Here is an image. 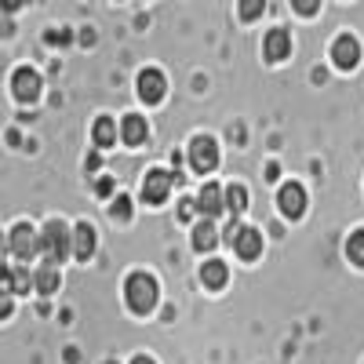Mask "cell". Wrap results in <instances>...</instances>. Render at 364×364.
Masks as SVG:
<instances>
[{
	"label": "cell",
	"mask_w": 364,
	"mask_h": 364,
	"mask_svg": "<svg viewBox=\"0 0 364 364\" xmlns=\"http://www.w3.org/2000/svg\"><path fill=\"white\" fill-rule=\"evenodd\" d=\"M124 299H128L132 314H149V310L157 306V281L149 277V273H142V269L128 273V281H124Z\"/></svg>",
	"instance_id": "obj_1"
},
{
	"label": "cell",
	"mask_w": 364,
	"mask_h": 364,
	"mask_svg": "<svg viewBox=\"0 0 364 364\" xmlns=\"http://www.w3.org/2000/svg\"><path fill=\"white\" fill-rule=\"evenodd\" d=\"M41 255L48 262H63L66 255H73V233L66 230V223H48L41 230Z\"/></svg>",
	"instance_id": "obj_2"
},
{
	"label": "cell",
	"mask_w": 364,
	"mask_h": 364,
	"mask_svg": "<svg viewBox=\"0 0 364 364\" xmlns=\"http://www.w3.org/2000/svg\"><path fill=\"white\" fill-rule=\"evenodd\" d=\"M226 240H230L233 252H237L240 259H245V262H255V259L262 255V233H259V230H252V226H233V223H230Z\"/></svg>",
	"instance_id": "obj_3"
},
{
	"label": "cell",
	"mask_w": 364,
	"mask_h": 364,
	"mask_svg": "<svg viewBox=\"0 0 364 364\" xmlns=\"http://www.w3.org/2000/svg\"><path fill=\"white\" fill-rule=\"evenodd\" d=\"M8 245H11V255H15V259H22V262L41 255V237L33 233V226H29V223H18V226L11 230Z\"/></svg>",
	"instance_id": "obj_4"
},
{
	"label": "cell",
	"mask_w": 364,
	"mask_h": 364,
	"mask_svg": "<svg viewBox=\"0 0 364 364\" xmlns=\"http://www.w3.org/2000/svg\"><path fill=\"white\" fill-rule=\"evenodd\" d=\"M190 164L204 175V171H215L219 168V146H215V139L211 135H197L193 142H190Z\"/></svg>",
	"instance_id": "obj_5"
},
{
	"label": "cell",
	"mask_w": 364,
	"mask_h": 364,
	"mask_svg": "<svg viewBox=\"0 0 364 364\" xmlns=\"http://www.w3.org/2000/svg\"><path fill=\"white\" fill-rule=\"evenodd\" d=\"M164 95H168L164 73H161V70H142V73H139V99L154 106V102H161Z\"/></svg>",
	"instance_id": "obj_6"
},
{
	"label": "cell",
	"mask_w": 364,
	"mask_h": 364,
	"mask_svg": "<svg viewBox=\"0 0 364 364\" xmlns=\"http://www.w3.org/2000/svg\"><path fill=\"white\" fill-rule=\"evenodd\" d=\"M171 193V175L168 171H149L142 178V200L146 204H164Z\"/></svg>",
	"instance_id": "obj_7"
},
{
	"label": "cell",
	"mask_w": 364,
	"mask_h": 364,
	"mask_svg": "<svg viewBox=\"0 0 364 364\" xmlns=\"http://www.w3.org/2000/svg\"><path fill=\"white\" fill-rule=\"evenodd\" d=\"M11 87H15V99H18V102H33V99L41 95V73L29 70V66H22V70H15Z\"/></svg>",
	"instance_id": "obj_8"
},
{
	"label": "cell",
	"mask_w": 364,
	"mask_h": 364,
	"mask_svg": "<svg viewBox=\"0 0 364 364\" xmlns=\"http://www.w3.org/2000/svg\"><path fill=\"white\" fill-rule=\"evenodd\" d=\"M277 204H281V211L288 219H299L302 211H306V190H302L299 182H284L281 193H277Z\"/></svg>",
	"instance_id": "obj_9"
},
{
	"label": "cell",
	"mask_w": 364,
	"mask_h": 364,
	"mask_svg": "<svg viewBox=\"0 0 364 364\" xmlns=\"http://www.w3.org/2000/svg\"><path fill=\"white\" fill-rule=\"evenodd\" d=\"M223 208H226V190L215 186V182H208V186L197 193V211H200L204 219H215Z\"/></svg>",
	"instance_id": "obj_10"
},
{
	"label": "cell",
	"mask_w": 364,
	"mask_h": 364,
	"mask_svg": "<svg viewBox=\"0 0 364 364\" xmlns=\"http://www.w3.org/2000/svg\"><path fill=\"white\" fill-rule=\"evenodd\" d=\"M331 58H336L339 70H353L360 63V44L350 33H343V37H336V44H331Z\"/></svg>",
	"instance_id": "obj_11"
},
{
	"label": "cell",
	"mask_w": 364,
	"mask_h": 364,
	"mask_svg": "<svg viewBox=\"0 0 364 364\" xmlns=\"http://www.w3.org/2000/svg\"><path fill=\"white\" fill-rule=\"evenodd\" d=\"M262 51H266L269 63H281V58L291 55V37L284 33V29H269L266 41H262Z\"/></svg>",
	"instance_id": "obj_12"
},
{
	"label": "cell",
	"mask_w": 364,
	"mask_h": 364,
	"mask_svg": "<svg viewBox=\"0 0 364 364\" xmlns=\"http://www.w3.org/2000/svg\"><path fill=\"white\" fill-rule=\"evenodd\" d=\"M73 255H77L80 262H87L91 255H95V230H91L87 223H80V226L73 230Z\"/></svg>",
	"instance_id": "obj_13"
},
{
	"label": "cell",
	"mask_w": 364,
	"mask_h": 364,
	"mask_svg": "<svg viewBox=\"0 0 364 364\" xmlns=\"http://www.w3.org/2000/svg\"><path fill=\"white\" fill-rule=\"evenodd\" d=\"M200 281H204V288H211V291L226 288V281H230V269H226V262H219V259L204 262V266H200Z\"/></svg>",
	"instance_id": "obj_14"
},
{
	"label": "cell",
	"mask_w": 364,
	"mask_h": 364,
	"mask_svg": "<svg viewBox=\"0 0 364 364\" xmlns=\"http://www.w3.org/2000/svg\"><path fill=\"white\" fill-rule=\"evenodd\" d=\"M146 135H149V128H146V120H142L139 113L124 117V124H120V139H124L128 146H142Z\"/></svg>",
	"instance_id": "obj_15"
},
{
	"label": "cell",
	"mask_w": 364,
	"mask_h": 364,
	"mask_svg": "<svg viewBox=\"0 0 364 364\" xmlns=\"http://www.w3.org/2000/svg\"><path fill=\"white\" fill-rule=\"evenodd\" d=\"M215 240H219V233H215V223H211V219H200L193 226V248L197 252H211V248H215Z\"/></svg>",
	"instance_id": "obj_16"
},
{
	"label": "cell",
	"mask_w": 364,
	"mask_h": 364,
	"mask_svg": "<svg viewBox=\"0 0 364 364\" xmlns=\"http://www.w3.org/2000/svg\"><path fill=\"white\" fill-rule=\"evenodd\" d=\"M33 281H37L33 288H37L41 295H55V291H58V284H63V277H58V266H55V262H48Z\"/></svg>",
	"instance_id": "obj_17"
},
{
	"label": "cell",
	"mask_w": 364,
	"mask_h": 364,
	"mask_svg": "<svg viewBox=\"0 0 364 364\" xmlns=\"http://www.w3.org/2000/svg\"><path fill=\"white\" fill-rule=\"evenodd\" d=\"M91 139H95L99 149L113 146V142H117V124H113L109 117H99V120H95V132H91Z\"/></svg>",
	"instance_id": "obj_18"
},
{
	"label": "cell",
	"mask_w": 364,
	"mask_h": 364,
	"mask_svg": "<svg viewBox=\"0 0 364 364\" xmlns=\"http://www.w3.org/2000/svg\"><path fill=\"white\" fill-rule=\"evenodd\" d=\"M226 208H230V215H245V208H248V190L240 186V182L226 190Z\"/></svg>",
	"instance_id": "obj_19"
},
{
	"label": "cell",
	"mask_w": 364,
	"mask_h": 364,
	"mask_svg": "<svg viewBox=\"0 0 364 364\" xmlns=\"http://www.w3.org/2000/svg\"><path fill=\"white\" fill-rule=\"evenodd\" d=\"M346 255H350V262L364 266V230L350 233V240H346Z\"/></svg>",
	"instance_id": "obj_20"
},
{
	"label": "cell",
	"mask_w": 364,
	"mask_h": 364,
	"mask_svg": "<svg viewBox=\"0 0 364 364\" xmlns=\"http://www.w3.org/2000/svg\"><path fill=\"white\" fill-rule=\"evenodd\" d=\"M109 215H113L117 223H128V219H132V200H128L124 193H117V200L109 204Z\"/></svg>",
	"instance_id": "obj_21"
},
{
	"label": "cell",
	"mask_w": 364,
	"mask_h": 364,
	"mask_svg": "<svg viewBox=\"0 0 364 364\" xmlns=\"http://www.w3.org/2000/svg\"><path fill=\"white\" fill-rule=\"evenodd\" d=\"M262 11H266V0H240V18L245 22H255Z\"/></svg>",
	"instance_id": "obj_22"
},
{
	"label": "cell",
	"mask_w": 364,
	"mask_h": 364,
	"mask_svg": "<svg viewBox=\"0 0 364 364\" xmlns=\"http://www.w3.org/2000/svg\"><path fill=\"white\" fill-rule=\"evenodd\" d=\"M291 8L299 15H317L321 11V0H291Z\"/></svg>",
	"instance_id": "obj_23"
},
{
	"label": "cell",
	"mask_w": 364,
	"mask_h": 364,
	"mask_svg": "<svg viewBox=\"0 0 364 364\" xmlns=\"http://www.w3.org/2000/svg\"><path fill=\"white\" fill-rule=\"evenodd\" d=\"M193 211H197V200H182V204H178V219H186V223H190V219H193Z\"/></svg>",
	"instance_id": "obj_24"
},
{
	"label": "cell",
	"mask_w": 364,
	"mask_h": 364,
	"mask_svg": "<svg viewBox=\"0 0 364 364\" xmlns=\"http://www.w3.org/2000/svg\"><path fill=\"white\" fill-rule=\"evenodd\" d=\"M95 193H99V197H109V193H113V182H109V178H99V182H95Z\"/></svg>",
	"instance_id": "obj_25"
},
{
	"label": "cell",
	"mask_w": 364,
	"mask_h": 364,
	"mask_svg": "<svg viewBox=\"0 0 364 364\" xmlns=\"http://www.w3.org/2000/svg\"><path fill=\"white\" fill-rule=\"evenodd\" d=\"M48 41H51V44H66L70 33H66V29H58V33H48Z\"/></svg>",
	"instance_id": "obj_26"
},
{
	"label": "cell",
	"mask_w": 364,
	"mask_h": 364,
	"mask_svg": "<svg viewBox=\"0 0 364 364\" xmlns=\"http://www.w3.org/2000/svg\"><path fill=\"white\" fill-rule=\"evenodd\" d=\"M22 8V0H4V11H18Z\"/></svg>",
	"instance_id": "obj_27"
},
{
	"label": "cell",
	"mask_w": 364,
	"mask_h": 364,
	"mask_svg": "<svg viewBox=\"0 0 364 364\" xmlns=\"http://www.w3.org/2000/svg\"><path fill=\"white\" fill-rule=\"evenodd\" d=\"M132 364H157V360H154V357H146V353H139V357H135Z\"/></svg>",
	"instance_id": "obj_28"
},
{
	"label": "cell",
	"mask_w": 364,
	"mask_h": 364,
	"mask_svg": "<svg viewBox=\"0 0 364 364\" xmlns=\"http://www.w3.org/2000/svg\"><path fill=\"white\" fill-rule=\"evenodd\" d=\"M106 364H117V360H106Z\"/></svg>",
	"instance_id": "obj_29"
}]
</instances>
